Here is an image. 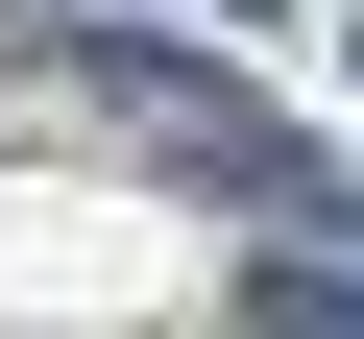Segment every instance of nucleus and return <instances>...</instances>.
Here are the masks:
<instances>
[{"mask_svg": "<svg viewBox=\"0 0 364 339\" xmlns=\"http://www.w3.org/2000/svg\"><path fill=\"white\" fill-rule=\"evenodd\" d=\"M267 339H364V243H340V218L267 243Z\"/></svg>", "mask_w": 364, "mask_h": 339, "instance_id": "f257e3e1", "label": "nucleus"}]
</instances>
